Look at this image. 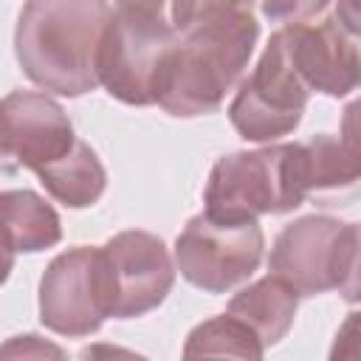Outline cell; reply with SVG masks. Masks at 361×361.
Segmentation results:
<instances>
[{"mask_svg":"<svg viewBox=\"0 0 361 361\" xmlns=\"http://www.w3.org/2000/svg\"><path fill=\"white\" fill-rule=\"evenodd\" d=\"M259 37L254 11H217L180 31L164 56L155 104L169 116L195 118L214 113L226 93L243 79Z\"/></svg>","mask_w":361,"mask_h":361,"instance_id":"1","label":"cell"},{"mask_svg":"<svg viewBox=\"0 0 361 361\" xmlns=\"http://www.w3.org/2000/svg\"><path fill=\"white\" fill-rule=\"evenodd\" d=\"M110 11V0H28L14 28L23 73L68 99L96 90V56Z\"/></svg>","mask_w":361,"mask_h":361,"instance_id":"2","label":"cell"},{"mask_svg":"<svg viewBox=\"0 0 361 361\" xmlns=\"http://www.w3.org/2000/svg\"><path fill=\"white\" fill-rule=\"evenodd\" d=\"M307 195L302 141H271L259 149L217 158L203 189V203L206 212L220 217H259L293 212Z\"/></svg>","mask_w":361,"mask_h":361,"instance_id":"3","label":"cell"},{"mask_svg":"<svg viewBox=\"0 0 361 361\" xmlns=\"http://www.w3.org/2000/svg\"><path fill=\"white\" fill-rule=\"evenodd\" d=\"M358 226L330 214H305L288 223L268 254V271L299 296L338 290L358 299Z\"/></svg>","mask_w":361,"mask_h":361,"instance_id":"4","label":"cell"},{"mask_svg":"<svg viewBox=\"0 0 361 361\" xmlns=\"http://www.w3.org/2000/svg\"><path fill=\"white\" fill-rule=\"evenodd\" d=\"M307 99L310 87L293 65L288 31L282 25L271 34L257 68L240 82L228 104V121L240 138L271 144L299 127Z\"/></svg>","mask_w":361,"mask_h":361,"instance_id":"5","label":"cell"},{"mask_svg":"<svg viewBox=\"0 0 361 361\" xmlns=\"http://www.w3.org/2000/svg\"><path fill=\"white\" fill-rule=\"evenodd\" d=\"M262 251L257 217H220L203 209L175 240V271L203 293H226L259 268Z\"/></svg>","mask_w":361,"mask_h":361,"instance_id":"6","label":"cell"},{"mask_svg":"<svg viewBox=\"0 0 361 361\" xmlns=\"http://www.w3.org/2000/svg\"><path fill=\"white\" fill-rule=\"evenodd\" d=\"M172 39L169 17L113 8L96 56L99 85L124 104H155L158 73Z\"/></svg>","mask_w":361,"mask_h":361,"instance_id":"7","label":"cell"},{"mask_svg":"<svg viewBox=\"0 0 361 361\" xmlns=\"http://www.w3.org/2000/svg\"><path fill=\"white\" fill-rule=\"evenodd\" d=\"M110 319L102 248L73 245L56 254L39 279V322L59 336L82 338Z\"/></svg>","mask_w":361,"mask_h":361,"instance_id":"8","label":"cell"},{"mask_svg":"<svg viewBox=\"0 0 361 361\" xmlns=\"http://www.w3.org/2000/svg\"><path fill=\"white\" fill-rule=\"evenodd\" d=\"M102 259L113 319H138L155 310L175 285V259L149 231H118L102 245Z\"/></svg>","mask_w":361,"mask_h":361,"instance_id":"9","label":"cell"},{"mask_svg":"<svg viewBox=\"0 0 361 361\" xmlns=\"http://www.w3.org/2000/svg\"><path fill=\"white\" fill-rule=\"evenodd\" d=\"M293 65L299 68L310 93L333 99L350 96L358 87V34H353L336 14L319 23L285 25Z\"/></svg>","mask_w":361,"mask_h":361,"instance_id":"10","label":"cell"},{"mask_svg":"<svg viewBox=\"0 0 361 361\" xmlns=\"http://www.w3.org/2000/svg\"><path fill=\"white\" fill-rule=\"evenodd\" d=\"M8 127V158L14 166L39 169L62 158L73 141V124L62 104L39 90H14L3 99Z\"/></svg>","mask_w":361,"mask_h":361,"instance_id":"11","label":"cell"},{"mask_svg":"<svg viewBox=\"0 0 361 361\" xmlns=\"http://www.w3.org/2000/svg\"><path fill=\"white\" fill-rule=\"evenodd\" d=\"M296 307H299V293L285 279L268 274L245 285L240 293H234L226 313L240 319L268 350L288 336L296 319Z\"/></svg>","mask_w":361,"mask_h":361,"instance_id":"12","label":"cell"},{"mask_svg":"<svg viewBox=\"0 0 361 361\" xmlns=\"http://www.w3.org/2000/svg\"><path fill=\"white\" fill-rule=\"evenodd\" d=\"M62 240L59 214L31 189L0 192V243L14 254H37Z\"/></svg>","mask_w":361,"mask_h":361,"instance_id":"13","label":"cell"},{"mask_svg":"<svg viewBox=\"0 0 361 361\" xmlns=\"http://www.w3.org/2000/svg\"><path fill=\"white\" fill-rule=\"evenodd\" d=\"M37 178L45 186V192L68 209H87L99 203V197L107 189L104 164L99 161L96 149L79 138L62 158L39 166Z\"/></svg>","mask_w":361,"mask_h":361,"instance_id":"14","label":"cell"},{"mask_svg":"<svg viewBox=\"0 0 361 361\" xmlns=\"http://www.w3.org/2000/svg\"><path fill=\"white\" fill-rule=\"evenodd\" d=\"M353 116L355 104L347 107V130L341 135L319 133L307 141H302V158H305V175L310 195L316 192H341L353 189L358 180V144L353 133Z\"/></svg>","mask_w":361,"mask_h":361,"instance_id":"15","label":"cell"},{"mask_svg":"<svg viewBox=\"0 0 361 361\" xmlns=\"http://www.w3.org/2000/svg\"><path fill=\"white\" fill-rule=\"evenodd\" d=\"M183 355L186 358H197V355H234V358H262L265 347L259 344V338L231 313L223 316H212L206 322H200L197 327H192V333L186 336L183 344Z\"/></svg>","mask_w":361,"mask_h":361,"instance_id":"16","label":"cell"},{"mask_svg":"<svg viewBox=\"0 0 361 361\" xmlns=\"http://www.w3.org/2000/svg\"><path fill=\"white\" fill-rule=\"evenodd\" d=\"M333 0H259V8L265 20L293 25V23H310L316 20Z\"/></svg>","mask_w":361,"mask_h":361,"instance_id":"17","label":"cell"},{"mask_svg":"<svg viewBox=\"0 0 361 361\" xmlns=\"http://www.w3.org/2000/svg\"><path fill=\"white\" fill-rule=\"evenodd\" d=\"M0 358H65V350L39 338L37 333H25L0 344Z\"/></svg>","mask_w":361,"mask_h":361,"instance_id":"18","label":"cell"},{"mask_svg":"<svg viewBox=\"0 0 361 361\" xmlns=\"http://www.w3.org/2000/svg\"><path fill=\"white\" fill-rule=\"evenodd\" d=\"M169 3L172 0H116V8H130V11H147V14L169 17Z\"/></svg>","mask_w":361,"mask_h":361,"instance_id":"19","label":"cell"},{"mask_svg":"<svg viewBox=\"0 0 361 361\" xmlns=\"http://www.w3.org/2000/svg\"><path fill=\"white\" fill-rule=\"evenodd\" d=\"M336 17H338L353 34H358V0H338Z\"/></svg>","mask_w":361,"mask_h":361,"instance_id":"20","label":"cell"},{"mask_svg":"<svg viewBox=\"0 0 361 361\" xmlns=\"http://www.w3.org/2000/svg\"><path fill=\"white\" fill-rule=\"evenodd\" d=\"M14 257H17V254L0 243V285H6V279H8L11 268H14Z\"/></svg>","mask_w":361,"mask_h":361,"instance_id":"21","label":"cell"},{"mask_svg":"<svg viewBox=\"0 0 361 361\" xmlns=\"http://www.w3.org/2000/svg\"><path fill=\"white\" fill-rule=\"evenodd\" d=\"M8 158V127H6V110H3V99H0V161Z\"/></svg>","mask_w":361,"mask_h":361,"instance_id":"22","label":"cell"}]
</instances>
